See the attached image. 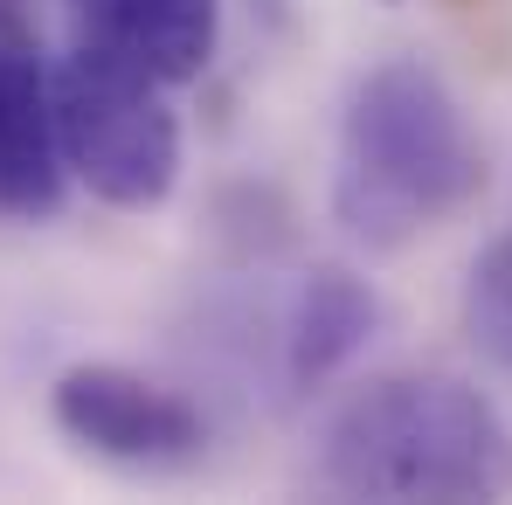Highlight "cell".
<instances>
[{"mask_svg":"<svg viewBox=\"0 0 512 505\" xmlns=\"http://www.w3.org/2000/svg\"><path fill=\"white\" fill-rule=\"evenodd\" d=\"M49 416L77 450L125 464V471H187L208 450L201 409L118 360H84V367L56 374Z\"/></svg>","mask_w":512,"mask_h":505,"instance_id":"obj_4","label":"cell"},{"mask_svg":"<svg viewBox=\"0 0 512 505\" xmlns=\"http://www.w3.org/2000/svg\"><path fill=\"white\" fill-rule=\"evenodd\" d=\"M485 194V146L423 56L374 63L340 118L333 222L360 250H409Z\"/></svg>","mask_w":512,"mask_h":505,"instance_id":"obj_1","label":"cell"},{"mask_svg":"<svg viewBox=\"0 0 512 505\" xmlns=\"http://www.w3.org/2000/svg\"><path fill=\"white\" fill-rule=\"evenodd\" d=\"M464 339L478 360L512 374V236L485 243L464 277Z\"/></svg>","mask_w":512,"mask_h":505,"instance_id":"obj_8","label":"cell"},{"mask_svg":"<svg viewBox=\"0 0 512 505\" xmlns=\"http://www.w3.org/2000/svg\"><path fill=\"white\" fill-rule=\"evenodd\" d=\"M374 333H381V298H374L367 277H353L340 263L305 270L291 305H284V333H277L284 388L291 395H319L326 381H340L346 367L367 353Z\"/></svg>","mask_w":512,"mask_h":505,"instance_id":"obj_5","label":"cell"},{"mask_svg":"<svg viewBox=\"0 0 512 505\" xmlns=\"http://www.w3.org/2000/svg\"><path fill=\"white\" fill-rule=\"evenodd\" d=\"M63 201V153H56V111L49 77L35 56L0 42V215H56Z\"/></svg>","mask_w":512,"mask_h":505,"instance_id":"obj_7","label":"cell"},{"mask_svg":"<svg viewBox=\"0 0 512 505\" xmlns=\"http://www.w3.org/2000/svg\"><path fill=\"white\" fill-rule=\"evenodd\" d=\"M0 28H14V0H0Z\"/></svg>","mask_w":512,"mask_h":505,"instance_id":"obj_9","label":"cell"},{"mask_svg":"<svg viewBox=\"0 0 512 505\" xmlns=\"http://www.w3.org/2000/svg\"><path fill=\"white\" fill-rule=\"evenodd\" d=\"M84 42L132 56L160 84H194L222 42V0H70Z\"/></svg>","mask_w":512,"mask_h":505,"instance_id":"obj_6","label":"cell"},{"mask_svg":"<svg viewBox=\"0 0 512 505\" xmlns=\"http://www.w3.org/2000/svg\"><path fill=\"white\" fill-rule=\"evenodd\" d=\"M56 111V153L63 173H77L104 208H160L180 180V118L167 84L139 70L132 56H111L97 42H77L63 70L49 77Z\"/></svg>","mask_w":512,"mask_h":505,"instance_id":"obj_3","label":"cell"},{"mask_svg":"<svg viewBox=\"0 0 512 505\" xmlns=\"http://www.w3.org/2000/svg\"><path fill=\"white\" fill-rule=\"evenodd\" d=\"M319 478L340 499H512V422L450 374H388L333 409Z\"/></svg>","mask_w":512,"mask_h":505,"instance_id":"obj_2","label":"cell"}]
</instances>
